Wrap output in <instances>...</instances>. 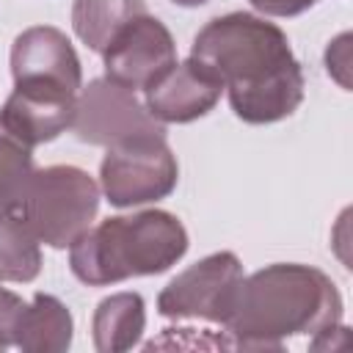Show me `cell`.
I'll return each instance as SVG.
<instances>
[{"label": "cell", "mask_w": 353, "mask_h": 353, "mask_svg": "<svg viewBox=\"0 0 353 353\" xmlns=\"http://www.w3.org/2000/svg\"><path fill=\"white\" fill-rule=\"evenodd\" d=\"M141 14H146V0H74L72 28L88 50L102 55L110 39Z\"/></svg>", "instance_id": "14"}, {"label": "cell", "mask_w": 353, "mask_h": 353, "mask_svg": "<svg viewBox=\"0 0 353 353\" xmlns=\"http://www.w3.org/2000/svg\"><path fill=\"white\" fill-rule=\"evenodd\" d=\"M223 85L193 58L168 66L160 77H154L146 88V110L160 124H188L207 116L218 99Z\"/></svg>", "instance_id": "10"}, {"label": "cell", "mask_w": 353, "mask_h": 353, "mask_svg": "<svg viewBox=\"0 0 353 353\" xmlns=\"http://www.w3.org/2000/svg\"><path fill=\"white\" fill-rule=\"evenodd\" d=\"M22 309H25V301L17 292L0 287V350L14 347V331Z\"/></svg>", "instance_id": "17"}, {"label": "cell", "mask_w": 353, "mask_h": 353, "mask_svg": "<svg viewBox=\"0 0 353 353\" xmlns=\"http://www.w3.org/2000/svg\"><path fill=\"white\" fill-rule=\"evenodd\" d=\"M176 157L165 135H135L108 146L99 163V190L113 207H138L174 193Z\"/></svg>", "instance_id": "5"}, {"label": "cell", "mask_w": 353, "mask_h": 353, "mask_svg": "<svg viewBox=\"0 0 353 353\" xmlns=\"http://www.w3.org/2000/svg\"><path fill=\"white\" fill-rule=\"evenodd\" d=\"M41 243L17 212H0V281L28 284L41 270Z\"/></svg>", "instance_id": "15"}, {"label": "cell", "mask_w": 353, "mask_h": 353, "mask_svg": "<svg viewBox=\"0 0 353 353\" xmlns=\"http://www.w3.org/2000/svg\"><path fill=\"white\" fill-rule=\"evenodd\" d=\"M74 108H77V94L72 91L14 85L0 116L22 141H28L30 146H39L72 130Z\"/></svg>", "instance_id": "11"}, {"label": "cell", "mask_w": 353, "mask_h": 353, "mask_svg": "<svg viewBox=\"0 0 353 353\" xmlns=\"http://www.w3.org/2000/svg\"><path fill=\"white\" fill-rule=\"evenodd\" d=\"M201 63L229 94V105L245 124H273L303 102V69L287 33L265 17L232 11L210 19L190 44Z\"/></svg>", "instance_id": "1"}, {"label": "cell", "mask_w": 353, "mask_h": 353, "mask_svg": "<svg viewBox=\"0 0 353 353\" xmlns=\"http://www.w3.org/2000/svg\"><path fill=\"white\" fill-rule=\"evenodd\" d=\"M33 174V146L22 141L0 116V212H14Z\"/></svg>", "instance_id": "16"}, {"label": "cell", "mask_w": 353, "mask_h": 353, "mask_svg": "<svg viewBox=\"0 0 353 353\" xmlns=\"http://www.w3.org/2000/svg\"><path fill=\"white\" fill-rule=\"evenodd\" d=\"M243 281V265L232 251H215L196 265L174 276L157 295V312L171 320H207L223 325L237 287Z\"/></svg>", "instance_id": "6"}, {"label": "cell", "mask_w": 353, "mask_h": 353, "mask_svg": "<svg viewBox=\"0 0 353 353\" xmlns=\"http://www.w3.org/2000/svg\"><path fill=\"white\" fill-rule=\"evenodd\" d=\"M171 3H176V6H185V8H196V6H204L207 0H171Z\"/></svg>", "instance_id": "19"}, {"label": "cell", "mask_w": 353, "mask_h": 353, "mask_svg": "<svg viewBox=\"0 0 353 353\" xmlns=\"http://www.w3.org/2000/svg\"><path fill=\"white\" fill-rule=\"evenodd\" d=\"M265 17H298L309 11L317 0H248Z\"/></svg>", "instance_id": "18"}, {"label": "cell", "mask_w": 353, "mask_h": 353, "mask_svg": "<svg viewBox=\"0 0 353 353\" xmlns=\"http://www.w3.org/2000/svg\"><path fill=\"white\" fill-rule=\"evenodd\" d=\"M14 212L39 243L69 248L99 212V185L77 165L33 168Z\"/></svg>", "instance_id": "4"}, {"label": "cell", "mask_w": 353, "mask_h": 353, "mask_svg": "<svg viewBox=\"0 0 353 353\" xmlns=\"http://www.w3.org/2000/svg\"><path fill=\"white\" fill-rule=\"evenodd\" d=\"M72 132L83 143L108 149L135 135H165V127L138 102L135 91L110 77H97L77 97Z\"/></svg>", "instance_id": "7"}, {"label": "cell", "mask_w": 353, "mask_h": 353, "mask_svg": "<svg viewBox=\"0 0 353 353\" xmlns=\"http://www.w3.org/2000/svg\"><path fill=\"white\" fill-rule=\"evenodd\" d=\"M342 295L331 276L301 262H276L243 276L223 323L234 347L281 350L287 336H317L342 323Z\"/></svg>", "instance_id": "2"}, {"label": "cell", "mask_w": 353, "mask_h": 353, "mask_svg": "<svg viewBox=\"0 0 353 353\" xmlns=\"http://www.w3.org/2000/svg\"><path fill=\"white\" fill-rule=\"evenodd\" d=\"M74 320L72 312L55 295L36 292L30 303H25L17 331L14 347L25 353H63L72 347Z\"/></svg>", "instance_id": "12"}, {"label": "cell", "mask_w": 353, "mask_h": 353, "mask_svg": "<svg viewBox=\"0 0 353 353\" xmlns=\"http://www.w3.org/2000/svg\"><path fill=\"white\" fill-rule=\"evenodd\" d=\"M11 77L14 85L63 88L72 94L83 88V66L72 41L50 25H33L14 39Z\"/></svg>", "instance_id": "9"}, {"label": "cell", "mask_w": 353, "mask_h": 353, "mask_svg": "<svg viewBox=\"0 0 353 353\" xmlns=\"http://www.w3.org/2000/svg\"><path fill=\"white\" fill-rule=\"evenodd\" d=\"M188 229L174 212L141 210L88 226L69 245V268L88 287L157 276L188 254Z\"/></svg>", "instance_id": "3"}, {"label": "cell", "mask_w": 353, "mask_h": 353, "mask_svg": "<svg viewBox=\"0 0 353 353\" xmlns=\"http://www.w3.org/2000/svg\"><path fill=\"white\" fill-rule=\"evenodd\" d=\"M146 328V303L138 292H116L97 303L91 317L94 347L99 353H124L135 347Z\"/></svg>", "instance_id": "13"}, {"label": "cell", "mask_w": 353, "mask_h": 353, "mask_svg": "<svg viewBox=\"0 0 353 353\" xmlns=\"http://www.w3.org/2000/svg\"><path fill=\"white\" fill-rule=\"evenodd\" d=\"M105 77L135 91L146 88L168 66L176 63V44L171 30L149 11L130 19L102 50Z\"/></svg>", "instance_id": "8"}]
</instances>
